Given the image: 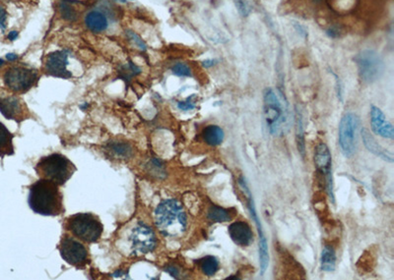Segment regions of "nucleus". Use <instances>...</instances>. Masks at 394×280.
<instances>
[{
    "mask_svg": "<svg viewBox=\"0 0 394 280\" xmlns=\"http://www.w3.org/2000/svg\"><path fill=\"white\" fill-rule=\"evenodd\" d=\"M28 203L34 214L44 217H58L64 211L60 187L46 179L40 178L30 187Z\"/></svg>",
    "mask_w": 394,
    "mask_h": 280,
    "instance_id": "1",
    "label": "nucleus"
},
{
    "mask_svg": "<svg viewBox=\"0 0 394 280\" xmlns=\"http://www.w3.org/2000/svg\"><path fill=\"white\" fill-rule=\"evenodd\" d=\"M155 223L164 237H180L186 231L188 218L178 201L168 199L156 208Z\"/></svg>",
    "mask_w": 394,
    "mask_h": 280,
    "instance_id": "2",
    "label": "nucleus"
},
{
    "mask_svg": "<svg viewBox=\"0 0 394 280\" xmlns=\"http://www.w3.org/2000/svg\"><path fill=\"white\" fill-rule=\"evenodd\" d=\"M34 169L40 178L62 186L75 173L76 166L66 156L52 154L42 157L36 163Z\"/></svg>",
    "mask_w": 394,
    "mask_h": 280,
    "instance_id": "3",
    "label": "nucleus"
},
{
    "mask_svg": "<svg viewBox=\"0 0 394 280\" xmlns=\"http://www.w3.org/2000/svg\"><path fill=\"white\" fill-rule=\"evenodd\" d=\"M67 229L82 241L94 243L100 238L104 226L97 216L91 213H80L67 219Z\"/></svg>",
    "mask_w": 394,
    "mask_h": 280,
    "instance_id": "4",
    "label": "nucleus"
},
{
    "mask_svg": "<svg viewBox=\"0 0 394 280\" xmlns=\"http://www.w3.org/2000/svg\"><path fill=\"white\" fill-rule=\"evenodd\" d=\"M263 110L269 133L274 136L282 134L287 116L281 99L271 88H267L263 93Z\"/></svg>",
    "mask_w": 394,
    "mask_h": 280,
    "instance_id": "5",
    "label": "nucleus"
},
{
    "mask_svg": "<svg viewBox=\"0 0 394 280\" xmlns=\"http://www.w3.org/2000/svg\"><path fill=\"white\" fill-rule=\"evenodd\" d=\"M355 62L362 81L366 84L378 81L384 72V62L380 53L374 49L366 48L360 51L355 57Z\"/></svg>",
    "mask_w": 394,
    "mask_h": 280,
    "instance_id": "6",
    "label": "nucleus"
},
{
    "mask_svg": "<svg viewBox=\"0 0 394 280\" xmlns=\"http://www.w3.org/2000/svg\"><path fill=\"white\" fill-rule=\"evenodd\" d=\"M360 126L359 117L353 113H346L339 125V146L346 157H351L357 150V136Z\"/></svg>",
    "mask_w": 394,
    "mask_h": 280,
    "instance_id": "7",
    "label": "nucleus"
},
{
    "mask_svg": "<svg viewBox=\"0 0 394 280\" xmlns=\"http://www.w3.org/2000/svg\"><path fill=\"white\" fill-rule=\"evenodd\" d=\"M38 80V72L34 69L14 66L6 70L3 76L5 86L15 93L29 91Z\"/></svg>",
    "mask_w": 394,
    "mask_h": 280,
    "instance_id": "8",
    "label": "nucleus"
},
{
    "mask_svg": "<svg viewBox=\"0 0 394 280\" xmlns=\"http://www.w3.org/2000/svg\"><path fill=\"white\" fill-rule=\"evenodd\" d=\"M60 253L67 264L78 269H82L90 263L88 251L84 245L69 236L64 237L60 241Z\"/></svg>",
    "mask_w": 394,
    "mask_h": 280,
    "instance_id": "9",
    "label": "nucleus"
},
{
    "mask_svg": "<svg viewBox=\"0 0 394 280\" xmlns=\"http://www.w3.org/2000/svg\"><path fill=\"white\" fill-rule=\"evenodd\" d=\"M132 251L134 254H148L157 247L155 231L142 221L133 228L130 235Z\"/></svg>",
    "mask_w": 394,
    "mask_h": 280,
    "instance_id": "10",
    "label": "nucleus"
},
{
    "mask_svg": "<svg viewBox=\"0 0 394 280\" xmlns=\"http://www.w3.org/2000/svg\"><path fill=\"white\" fill-rule=\"evenodd\" d=\"M240 185L242 187V189H244V191L246 192V196H248V210H250V213L252 218L254 219V221L256 222V227H258V237H260L258 249H260V274H262V276H263V275L265 274L267 268H268V265H269V253H268L267 240H266V237H265V235H264V233H263L262 225L260 220L258 216L256 210V206H254V199H252V194H250V190H248V185H246V183L244 182V179H240Z\"/></svg>",
    "mask_w": 394,
    "mask_h": 280,
    "instance_id": "11",
    "label": "nucleus"
},
{
    "mask_svg": "<svg viewBox=\"0 0 394 280\" xmlns=\"http://www.w3.org/2000/svg\"><path fill=\"white\" fill-rule=\"evenodd\" d=\"M314 164L316 171L322 175L326 182V188L328 191L330 198L333 199V191H332V174H331V165L332 158L329 151L328 147L322 143L316 146L314 151Z\"/></svg>",
    "mask_w": 394,
    "mask_h": 280,
    "instance_id": "12",
    "label": "nucleus"
},
{
    "mask_svg": "<svg viewBox=\"0 0 394 280\" xmlns=\"http://www.w3.org/2000/svg\"><path fill=\"white\" fill-rule=\"evenodd\" d=\"M68 63V52L66 50H56L46 56L44 70L50 76L69 79L72 77V74L67 69Z\"/></svg>",
    "mask_w": 394,
    "mask_h": 280,
    "instance_id": "13",
    "label": "nucleus"
},
{
    "mask_svg": "<svg viewBox=\"0 0 394 280\" xmlns=\"http://www.w3.org/2000/svg\"><path fill=\"white\" fill-rule=\"evenodd\" d=\"M370 125L376 135L384 139L394 140V126L386 119L384 113L374 105L370 107Z\"/></svg>",
    "mask_w": 394,
    "mask_h": 280,
    "instance_id": "14",
    "label": "nucleus"
},
{
    "mask_svg": "<svg viewBox=\"0 0 394 280\" xmlns=\"http://www.w3.org/2000/svg\"><path fill=\"white\" fill-rule=\"evenodd\" d=\"M232 241L240 247H248L254 241V232L250 224L246 221H234L228 229Z\"/></svg>",
    "mask_w": 394,
    "mask_h": 280,
    "instance_id": "15",
    "label": "nucleus"
},
{
    "mask_svg": "<svg viewBox=\"0 0 394 280\" xmlns=\"http://www.w3.org/2000/svg\"><path fill=\"white\" fill-rule=\"evenodd\" d=\"M0 112L6 119H14L17 122L24 117L21 100L16 96L0 97Z\"/></svg>",
    "mask_w": 394,
    "mask_h": 280,
    "instance_id": "16",
    "label": "nucleus"
},
{
    "mask_svg": "<svg viewBox=\"0 0 394 280\" xmlns=\"http://www.w3.org/2000/svg\"><path fill=\"white\" fill-rule=\"evenodd\" d=\"M362 137L364 145V147L368 149V152H370V153L374 154V156H378V157L382 158V159L386 160V161L394 162V155H392L390 152H388V150H386L384 148H382V147L376 141V139L372 137V135L366 129H364V128L362 130Z\"/></svg>",
    "mask_w": 394,
    "mask_h": 280,
    "instance_id": "17",
    "label": "nucleus"
},
{
    "mask_svg": "<svg viewBox=\"0 0 394 280\" xmlns=\"http://www.w3.org/2000/svg\"><path fill=\"white\" fill-rule=\"evenodd\" d=\"M85 24L90 31L94 32H102L106 31L108 27L106 17L100 11H91L85 17Z\"/></svg>",
    "mask_w": 394,
    "mask_h": 280,
    "instance_id": "18",
    "label": "nucleus"
},
{
    "mask_svg": "<svg viewBox=\"0 0 394 280\" xmlns=\"http://www.w3.org/2000/svg\"><path fill=\"white\" fill-rule=\"evenodd\" d=\"M203 141L212 147L219 146L225 139V133L223 129L217 125H209L205 127L201 133Z\"/></svg>",
    "mask_w": 394,
    "mask_h": 280,
    "instance_id": "19",
    "label": "nucleus"
},
{
    "mask_svg": "<svg viewBox=\"0 0 394 280\" xmlns=\"http://www.w3.org/2000/svg\"><path fill=\"white\" fill-rule=\"evenodd\" d=\"M13 134L0 122V157L14 155Z\"/></svg>",
    "mask_w": 394,
    "mask_h": 280,
    "instance_id": "20",
    "label": "nucleus"
},
{
    "mask_svg": "<svg viewBox=\"0 0 394 280\" xmlns=\"http://www.w3.org/2000/svg\"><path fill=\"white\" fill-rule=\"evenodd\" d=\"M196 263L202 274L209 278L215 276L220 268L219 260L214 256H206L202 259H199Z\"/></svg>",
    "mask_w": 394,
    "mask_h": 280,
    "instance_id": "21",
    "label": "nucleus"
},
{
    "mask_svg": "<svg viewBox=\"0 0 394 280\" xmlns=\"http://www.w3.org/2000/svg\"><path fill=\"white\" fill-rule=\"evenodd\" d=\"M106 149L112 156L120 158H130L132 156V146L126 142H110Z\"/></svg>",
    "mask_w": 394,
    "mask_h": 280,
    "instance_id": "22",
    "label": "nucleus"
},
{
    "mask_svg": "<svg viewBox=\"0 0 394 280\" xmlns=\"http://www.w3.org/2000/svg\"><path fill=\"white\" fill-rule=\"evenodd\" d=\"M234 218L230 210H227L218 206H211L207 213V218L213 222H226Z\"/></svg>",
    "mask_w": 394,
    "mask_h": 280,
    "instance_id": "23",
    "label": "nucleus"
},
{
    "mask_svg": "<svg viewBox=\"0 0 394 280\" xmlns=\"http://www.w3.org/2000/svg\"><path fill=\"white\" fill-rule=\"evenodd\" d=\"M336 267V254L332 246L326 245L322 253V270L324 272L330 273L335 270Z\"/></svg>",
    "mask_w": 394,
    "mask_h": 280,
    "instance_id": "24",
    "label": "nucleus"
},
{
    "mask_svg": "<svg viewBox=\"0 0 394 280\" xmlns=\"http://www.w3.org/2000/svg\"><path fill=\"white\" fill-rule=\"evenodd\" d=\"M118 72L120 78H122V80H124L128 83V81L132 80V77L141 73V69L138 66H136L134 63L128 62V64L124 65Z\"/></svg>",
    "mask_w": 394,
    "mask_h": 280,
    "instance_id": "25",
    "label": "nucleus"
},
{
    "mask_svg": "<svg viewBox=\"0 0 394 280\" xmlns=\"http://www.w3.org/2000/svg\"><path fill=\"white\" fill-rule=\"evenodd\" d=\"M172 72L178 77H192V75L190 66L182 62L176 63L172 67Z\"/></svg>",
    "mask_w": 394,
    "mask_h": 280,
    "instance_id": "26",
    "label": "nucleus"
},
{
    "mask_svg": "<svg viewBox=\"0 0 394 280\" xmlns=\"http://www.w3.org/2000/svg\"><path fill=\"white\" fill-rule=\"evenodd\" d=\"M60 12H62V17L66 19V20H68V21H73V20H75L76 19V16H77V13H76V11L74 10V8H73V6L69 3V1H62V5H60Z\"/></svg>",
    "mask_w": 394,
    "mask_h": 280,
    "instance_id": "27",
    "label": "nucleus"
},
{
    "mask_svg": "<svg viewBox=\"0 0 394 280\" xmlns=\"http://www.w3.org/2000/svg\"><path fill=\"white\" fill-rule=\"evenodd\" d=\"M196 96L194 94L190 95V97H188L186 100L182 101H178V107L182 110V111H188V110H192L196 107V102L194 100Z\"/></svg>",
    "mask_w": 394,
    "mask_h": 280,
    "instance_id": "28",
    "label": "nucleus"
},
{
    "mask_svg": "<svg viewBox=\"0 0 394 280\" xmlns=\"http://www.w3.org/2000/svg\"><path fill=\"white\" fill-rule=\"evenodd\" d=\"M296 141H298V151L304 153V131H302V119L300 117L298 118V124H296Z\"/></svg>",
    "mask_w": 394,
    "mask_h": 280,
    "instance_id": "29",
    "label": "nucleus"
},
{
    "mask_svg": "<svg viewBox=\"0 0 394 280\" xmlns=\"http://www.w3.org/2000/svg\"><path fill=\"white\" fill-rule=\"evenodd\" d=\"M234 5H236L240 16L248 17L250 15V7L246 0H234Z\"/></svg>",
    "mask_w": 394,
    "mask_h": 280,
    "instance_id": "30",
    "label": "nucleus"
},
{
    "mask_svg": "<svg viewBox=\"0 0 394 280\" xmlns=\"http://www.w3.org/2000/svg\"><path fill=\"white\" fill-rule=\"evenodd\" d=\"M126 34H128V38H130L132 42L135 44L136 47H138L139 49H141V50H143V51L147 50V45H146V43L141 39V37H140L138 34H136L134 31H126Z\"/></svg>",
    "mask_w": 394,
    "mask_h": 280,
    "instance_id": "31",
    "label": "nucleus"
},
{
    "mask_svg": "<svg viewBox=\"0 0 394 280\" xmlns=\"http://www.w3.org/2000/svg\"><path fill=\"white\" fill-rule=\"evenodd\" d=\"M6 21H7V13L3 7L0 6V30L4 31L6 29Z\"/></svg>",
    "mask_w": 394,
    "mask_h": 280,
    "instance_id": "32",
    "label": "nucleus"
},
{
    "mask_svg": "<svg viewBox=\"0 0 394 280\" xmlns=\"http://www.w3.org/2000/svg\"><path fill=\"white\" fill-rule=\"evenodd\" d=\"M164 272H166L168 275H170L172 278L174 279H178L180 278V271L178 268L174 267V266H166L164 267Z\"/></svg>",
    "mask_w": 394,
    "mask_h": 280,
    "instance_id": "33",
    "label": "nucleus"
},
{
    "mask_svg": "<svg viewBox=\"0 0 394 280\" xmlns=\"http://www.w3.org/2000/svg\"><path fill=\"white\" fill-rule=\"evenodd\" d=\"M294 27H295V29L298 31V32L300 33V35H302V37H306L308 31H306V29L302 25L296 23V24H294Z\"/></svg>",
    "mask_w": 394,
    "mask_h": 280,
    "instance_id": "34",
    "label": "nucleus"
},
{
    "mask_svg": "<svg viewBox=\"0 0 394 280\" xmlns=\"http://www.w3.org/2000/svg\"><path fill=\"white\" fill-rule=\"evenodd\" d=\"M218 60L217 59H206V60H204L203 62H202V65H203V67H205V68H211V67H213V66H215L216 64H218Z\"/></svg>",
    "mask_w": 394,
    "mask_h": 280,
    "instance_id": "35",
    "label": "nucleus"
},
{
    "mask_svg": "<svg viewBox=\"0 0 394 280\" xmlns=\"http://www.w3.org/2000/svg\"><path fill=\"white\" fill-rule=\"evenodd\" d=\"M19 36V32L17 31H11L8 33V39L9 40H15Z\"/></svg>",
    "mask_w": 394,
    "mask_h": 280,
    "instance_id": "36",
    "label": "nucleus"
},
{
    "mask_svg": "<svg viewBox=\"0 0 394 280\" xmlns=\"http://www.w3.org/2000/svg\"><path fill=\"white\" fill-rule=\"evenodd\" d=\"M6 58H7V60H9V61H15V60L18 58V55L15 54V53H8V54L6 55Z\"/></svg>",
    "mask_w": 394,
    "mask_h": 280,
    "instance_id": "37",
    "label": "nucleus"
},
{
    "mask_svg": "<svg viewBox=\"0 0 394 280\" xmlns=\"http://www.w3.org/2000/svg\"><path fill=\"white\" fill-rule=\"evenodd\" d=\"M87 107H88V104L85 103V105H82V106H81V109H86Z\"/></svg>",
    "mask_w": 394,
    "mask_h": 280,
    "instance_id": "38",
    "label": "nucleus"
},
{
    "mask_svg": "<svg viewBox=\"0 0 394 280\" xmlns=\"http://www.w3.org/2000/svg\"><path fill=\"white\" fill-rule=\"evenodd\" d=\"M120 2H128V1H133V0H118Z\"/></svg>",
    "mask_w": 394,
    "mask_h": 280,
    "instance_id": "39",
    "label": "nucleus"
},
{
    "mask_svg": "<svg viewBox=\"0 0 394 280\" xmlns=\"http://www.w3.org/2000/svg\"><path fill=\"white\" fill-rule=\"evenodd\" d=\"M3 64H4V61H3V60L0 58V66H2Z\"/></svg>",
    "mask_w": 394,
    "mask_h": 280,
    "instance_id": "40",
    "label": "nucleus"
}]
</instances>
